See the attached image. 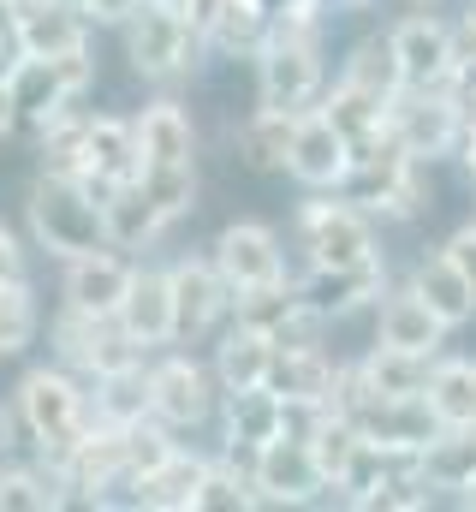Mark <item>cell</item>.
Listing matches in <instances>:
<instances>
[{"label":"cell","mask_w":476,"mask_h":512,"mask_svg":"<svg viewBox=\"0 0 476 512\" xmlns=\"http://www.w3.org/2000/svg\"><path fill=\"white\" fill-rule=\"evenodd\" d=\"M12 417H18V435L36 447V459L66 465L72 447L96 429L90 382L72 376L66 364H36V370H24V382L12 393Z\"/></svg>","instance_id":"1"},{"label":"cell","mask_w":476,"mask_h":512,"mask_svg":"<svg viewBox=\"0 0 476 512\" xmlns=\"http://www.w3.org/2000/svg\"><path fill=\"white\" fill-rule=\"evenodd\" d=\"M119 42H125L131 72H137L143 84H161V90L197 78V66H203V54H209L203 30L191 24V12H185L179 0H137L131 18L119 24Z\"/></svg>","instance_id":"2"},{"label":"cell","mask_w":476,"mask_h":512,"mask_svg":"<svg viewBox=\"0 0 476 512\" xmlns=\"http://www.w3.org/2000/svg\"><path fill=\"white\" fill-rule=\"evenodd\" d=\"M256 102L280 114H304L328 90V60H322V24H292L274 18L268 36L256 42Z\"/></svg>","instance_id":"3"},{"label":"cell","mask_w":476,"mask_h":512,"mask_svg":"<svg viewBox=\"0 0 476 512\" xmlns=\"http://www.w3.org/2000/svg\"><path fill=\"white\" fill-rule=\"evenodd\" d=\"M24 221H30L36 251H48L54 262H72V256L108 245L102 191L72 179V173H36V185L24 197Z\"/></svg>","instance_id":"4"},{"label":"cell","mask_w":476,"mask_h":512,"mask_svg":"<svg viewBox=\"0 0 476 512\" xmlns=\"http://www.w3.org/2000/svg\"><path fill=\"white\" fill-rule=\"evenodd\" d=\"M340 197H352L357 209H369L381 221H417L423 209H435L429 203V161H417L393 137H381V143L352 155V173H346Z\"/></svg>","instance_id":"5"},{"label":"cell","mask_w":476,"mask_h":512,"mask_svg":"<svg viewBox=\"0 0 476 512\" xmlns=\"http://www.w3.org/2000/svg\"><path fill=\"white\" fill-rule=\"evenodd\" d=\"M292 245L304 251V268H346V262L381 256V233H375V215L357 209L352 197L310 191L292 215Z\"/></svg>","instance_id":"6"},{"label":"cell","mask_w":476,"mask_h":512,"mask_svg":"<svg viewBox=\"0 0 476 512\" xmlns=\"http://www.w3.org/2000/svg\"><path fill=\"white\" fill-rule=\"evenodd\" d=\"M48 346H54V364H66L84 382L125 376V370H143L149 364V352L119 328L114 316H84L72 304H60V316L48 322Z\"/></svg>","instance_id":"7"},{"label":"cell","mask_w":476,"mask_h":512,"mask_svg":"<svg viewBox=\"0 0 476 512\" xmlns=\"http://www.w3.org/2000/svg\"><path fill=\"white\" fill-rule=\"evenodd\" d=\"M143 382H149V417H161L173 435H197L221 417V382L191 352H155L143 364Z\"/></svg>","instance_id":"8"},{"label":"cell","mask_w":476,"mask_h":512,"mask_svg":"<svg viewBox=\"0 0 476 512\" xmlns=\"http://www.w3.org/2000/svg\"><path fill=\"white\" fill-rule=\"evenodd\" d=\"M90 84H96V60H90V48H78V54H54V60L24 54V60L12 66V78H6V96H12L18 126L36 131V126H48L54 114L78 108V96H84Z\"/></svg>","instance_id":"9"},{"label":"cell","mask_w":476,"mask_h":512,"mask_svg":"<svg viewBox=\"0 0 476 512\" xmlns=\"http://www.w3.org/2000/svg\"><path fill=\"white\" fill-rule=\"evenodd\" d=\"M167 286H173V322H179V346L215 340L233 322V286L221 280L215 256L191 251L167 262Z\"/></svg>","instance_id":"10"},{"label":"cell","mask_w":476,"mask_h":512,"mask_svg":"<svg viewBox=\"0 0 476 512\" xmlns=\"http://www.w3.org/2000/svg\"><path fill=\"white\" fill-rule=\"evenodd\" d=\"M393 36V54H399V72H405V90H447L453 72H459V36H453V18H441L435 6H411L387 24Z\"/></svg>","instance_id":"11"},{"label":"cell","mask_w":476,"mask_h":512,"mask_svg":"<svg viewBox=\"0 0 476 512\" xmlns=\"http://www.w3.org/2000/svg\"><path fill=\"white\" fill-rule=\"evenodd\" d=\"M250 483H256V507H322L328 501V477L298 429L250 453Z\"/></svg>","instance_id":"12"},{"label":"cell","mask_w":476,"mask_h":512,"mask_svg":"<svg viewBox=\"0 0 476 512\" xmlns=\"http://www.w3.org/2000/svg\"><path fill=\"white\" fill-rule=\"evenodd\" d=\"M465 102L453 96V90H399V102H393V143L405 149V155H417V161H447V155H459V143H465Z\"/></svg>","instance_id":"13"},{"label":"cell","mask_w":476,"mask_h":512,"mask_svg":"<svg viewBox=\"0 0 476 512\" xmlns=\"http://www.w3.org/2000/svg\"><path fill=\"white\" fill-rule=\"evenodd\" d=\"M215 268H221V280L238 292H256V286H280V280H292V262H286V239L268 227V221H227L221 233H215Z\"/></svg>","instance_id":"14"},{"label":"cell","mask_w":476,"mask_h":512,"mask_svg":"<svg viewBox=\"0 0 476 512\" xmlns=\"http://www.w3.org/2000/svg\"><path fill=\"white\" fill-rule=\"evenodd\" d=\"M387 286H393L387 280V251L369 256V262H346V268H304V274H292L298 304L310 316H322V322H346L357 310H375V298Z\"/></svg>","instance_id":"15"},{"label":"cell","mask_w":476,"mask_h":512,"mask_svg":"<svg viewBox=\"0 0 476 512\" xmlns=\"http://www.w3.org/2000/svg\"><path fill=\"white\" fill-rule=\"evenodd\" d=\"M352 137L334 126L322 108H304L292 126V149H286V179L304 191H340L352 173Z\"/></svg>","instance_id":"16"},{"label":"cell","mask_w":476,"mask_h":512,"mask_svg":"<svg viewBox=\"0 0 476 512\" xmlns=\"http://www.w3.org/2000/svg\"><path fill=\"white\" fill-rule=\"evenodd\" d=\"M114 322L155 358L167 346H179V322H173V286H167V262H131L125 298H119Z\"/></svg>","instance_id":"17"},{"label":"cell","mask_w":476,"mask_h":512,"mask_svg":"<svg viewBox=\"0 0 476 512\" xmlns=\"http://www.w3.org/2000/svg\"><path fill=\"white\" fill-rule=\"evenodd\" d=\"M137 131V173L143 167H197V120L179 96H155L131 114Z\"/></svg>","instance_id":"18"},{"label":"cell","mask_w":476,"mask_h":512,"mask_svg":"<svg viewBox=\"0 0 476 512\" xmlns=\"http://www.w3.org/2000/svg\"><path fill=\"white\" fill-rule=\"evenodd\" d=\"M340 358L322 346V340H304V346H274V370L268 387L292 405V411H316V405H334L340 393Z\"/></svg>","instance_id":"19"},{"label":"cell","mask_w":476,"mask_h":512,"mask_svg":"<svg viewBox=\"0 0 476 512\" xmlns=\"http://www.w3.org/2000/svg\"><path fill=\"white\" fill-rule=\"evenodd\" d=\"M6 18H12V36L24 54L36 60H54V54H78L90 48V18L66 0H6Z\"/></svg>","instance_id":"20"},{"label":"cell","mask_w":476,"mask_h":512,"mask_svg":"<svg viewBox=\"0 0 476 512\" xmlns=\"http://www.w3.org/2000/svg\"><path fill=\"white\" fill-rule=\"evenodd\" d=\"M221 453H233L250 465L256 447H268L274 435L292 429V405L274 387H250V393H221Z\"/></svg>","instance_id":"21"},{"label":"cell","mask_w":476,"mask_h":512,"mask_svg":"<svg viewBox=\"0 0 476 512\" xmlns=\"http://www.w3.org/2000/svg\"><path fill=\"white\" fill-rule=\"evenodd\" d=\"M429 370H435V358L429 352H405V346H369L357 364L340 370V393H375V399H411V393H423L429 387ZM334 393V399H340Z\"/></svg>","instance_id":"22"},{"label":"cell","mask_w":476,"mask_h":512,"mask_svg":"<svg viewBox=\"0 0 476 512\" xmlns=\"http://www.w3.org/2000/svg\"><path fill=\"white\" fill-rule=\"evenodd\" d=\"M125 280H131V256L125 251H114V245L84 251L60 274V304H72L84 316H114L119 298H125Z\"/></svg>","instance_id":"23"},{"label":"cell","mask_w":476,"mask_h":512,"mask_svg":"<svg viewBox=\"0 0 476 512\" xmlns=\"http://www.w3.org/2000/svg\"><path fill=\"white\" fill-rule=\"evenodd\" d=\"M447 334H453V328H447L411 286H387V292L375 298V340H381V346H405V352L441 358Z\"/></svg>","instance_id":"24"},{"label":"cell","mask_w":476,"mask_h":512,"mask_svg":"<svg viewBox=\"0 0 476 512\" xmlns=\"http://www.w3.org/2000/svg\"><path fill=\"white\" fill-rule=\"evenodd\" d=\"M221 393H250V387H268V370H274V334L250 328V322H227L215 334V358H209Z\"/></svg>","instance_id":"25"},{"label":"cell","mask_w":476,"mask_h":512,"mask_svg":"<svg viewBox=\"0 0 476 512\" xmlns=\"http://www.w3.org/2000/svg\"><path fill=\"white\" fill-rule=\"evenodd\" d=\"M209 459H215V453H191V447L179 441L155 471H143V477L131 483V507L137 512H191L197 507V483H203Z\"/></svg>","instance_id":"26"},{"label":"cell","mask_w":476,"mask_h":512,"mask_svg":"<svg viewBox=\"0 0 476 512\" xmlns=\"http://www.w3.org/2000/svg\"><path fill=\"white\" fill-rule=\"evenodd\" d=\"M78 179L96 185V191H114L125 179H137V131H131V120H119V114H90L84 120V173Z\"/></svg>","instance_id":"27"},{"label":"cell","mask_w":476,"mask_h":512,"mask_svg":"<svg viewBox=\"0 0 476 512\" xmlns=\"http://www.w3.org/2000/svg\"><path fill=\"white\" fill-rule=\"evenodd\" d=\"M72 507V483L48 459H0V512H60Z\"/></svg>","instance_id":"28"},{"label":"cell","mask_w":476,"mask_h":512,"mask_svg":"<svg viewBox=\"0 0 476 512\" xmlns=\"http://www.w3.org/2000/svg\"><path fill=\"white\" fill-rule=\"evenodd\" d=\"M102 215H108V245H114V251H155V245L173 233L137 179H125V185H114V191H102Z\"/></svg>","instance_id":"29"},{"label":"cell","mask_w":476,"mask_h":512,"mask_svg":"<svg viewBox=\"0 0 476 512\" xmlns=\"http://www.w3.org/2000/svg\"><path fill=\"white\" fill-rule=\"evenodd\" d=\"M405 286L447 322V328H465L476 316V292H471V280L447 262V251H423L417 262H411V274H405Z\"/></svg>","instance_id":"30"},{"label":"cell","mask_w":476,"mask_h":512,"mask_svg":"<svg viewBox=\"0 0 476 512\" xmlns=\"http://www.w3.org/2000/svg\"><path fill=\"white\" fill-rule=\"evenodd\" d=\"M292 126L298 114H280V108H250L233 126V155L250 173H286V149H292Z\"/></svg>","instance_id":"31"},{"label":"cell","mask_w":476,"mask_h":512,"mask_svg":"<svg viewBox=\"0 0 476 512\" xmlns=\"http://www.w3.org/2000/svg\"><path fill=\"white\" fill-rule=\"evenodd\" d=\"M268 24H274V0H215L209 18H203V42L215 54L238 60V54H256Z\"/></svg>","instance_id":"32"},{"label":"cell","mask_w":476,"mask_h":512,"mask_svg":"<svg viewBox=\"0 0 476 512\" xmlns=\"http://www.w3.org/2000/svg\"><path fill=\"white\" fill-rule=\"evenodd\" d=\"M334 126L352 137V149H369V143H381V137H393L387 120H393V102H381V96H369V90H357L346 78H334L328 90H322V102H316Z\"/></svg>","instance_id":"33"},{"label":"cell","mask_w":476,"mask_h":512,"mask_svg":"<svg viewBox=\"0 0 476 512\" xmlns=\"http://www.w3.org/2000/svg\"><path fill=\"white\" fill-rule=\"evenodd\" d=\"M423 405L435 411L441 429H476V358H435Z\"/></svg>","instance_id":"34"},{"label":"cell","mask_w":476,"mask_h":512,"mask_svg":"<svg viewBox=\"0 0 476 512\" xmlns=\"http://www.w3.org/2000/svg\"><path fill=\"white\" fill-rule=\"evenodd\" d=\"M340 78H346V84H357V90H369V96H381V102H399L405 72H399L393 36H387V30L357 36L352 48H346V60H340Z\"/></svg>","instance_id":"35"},{"label":"cell","mask_w":476,"mask_h":512,"mask_svg":"<svg viewBox=\"0 0 476 512\" xmlns=\"http://www.w3.org/2000/svg\"><path fill=\"white\" fill-rule=\"evenodd\" d=\"M417 471L435 495H459L476 477V429H441L423 453H417Z\"/></svg>","instance_id":"36"},{"label":"cell","mask_w":476,"mask_h":512,"mask_svg":"<svg viewBox=\"0 0 476 512\" xmlns=\"http://www.w3.org/2000/svg\"><path fill=\"white\" fill-rule=\"evenodd\" d=\"M36 334H42V304H36L30 274L0 280V358H24Z\"/></svg>","instance_id":"37"},{"label":"cell","mask_w":476,"mask_h":512,"mask_svg":"<svg viewBox=\"0 0 476 512\" xmlns=\"http://www.w3.org/2000/svg\"><path fill=\"white\" fill-rule=\"evenodd\" d=\"M137 185L149 191V203L161 209V221H167V227L191 221V215H197V203H203V173H197V167H143V173H137Z\"/></svg>","instance_id":"38"},{"label":"cell","mask_w":476,"mask_h":512,"mask_svg":"<svg viewBox=\"0 0 476 512\" xmlns=\"http://www.w3.org/2000/svg\"><path fill=\"white\" fill-rule=\"evenodd\" d=\"M256 507V483H250V465L233 453H215L203 483H197V507L191 512H250Z\"/></svg>","instance_id":"39"},{"label":"cell","mask_w":476,"mask_h":512,"mask_svg":"<svg viewBox=\"0 0 476 512\" xmlns=\"http://www.w3.org/2000/svg\"><path fill=\"white\" fill-rule=\"evenodd\" d=\"M441 251H447V262H453V268H459V274L471 280V292H476V221H465V227H453Z\"/></svg>","instance_id":"40"},{"label":"cell","mask_w":476,"mask_h":512,"mask_svg":"<svg viewBox=\"0 0 476 512\" xmlns=\"http://www.w3.org/2000/svg\"><path fill=\"white\" fill-rule=\"evenodd\" d=\"M66 6H78L90 24H114V30H119V24L131 18V6H137V0H66Z\"/></svg>","instance_id":"41"},{"label":"cell","mask_w":476,"mask_h":512,"mask_svg":"<svg viewBox=\"0 0 476 512\" xmlns=\"http://www.w3.org/2000/svg\"><path fill=\"white\" fill-rule=\"evenodd\" d=\"M24 274V239L0 221V280H18Z\"/></svg>","instance_id":"42"},{"label":"cell","mask_w":476,"mask_h":512,"mask_svg":"<svg viewBox=\"0 0 476 512\" xmlns=\"http://www.w3.org/2000/svg\"><path fill=\"white\" fill-rule=\"evenodd\" d=\"M12 447H18V417H12V405L0 399V459H6Z\"/></svg>","instance_id":"43"},{"label":"cell","mask_w":476,"mask_h":512,"mask_svg":"<svg viewBox=\"0 0 476 512\" xmlns=\"http://www.w3.org/2000/svg\"><path fill=\"white\" fill-rule=\"evenodd\" d=\"M18 131V114H12V96H6V84H0V137H12Z\"/></svg>","instance_id":"44"},{"label":"cell","mask_w":476,"mask_h":512,"mask_svg":"<svg viewBox=\"0 0 476 512\" xmlns=\"http://www.w3.org/2000/svg\"><path fill=\"white\" fill-rule=\"evenodd\" d=\"M453 501H459V507H465V512H476V477H471V483H465V489H459V495H453Z\"/></svg>","instance_id":"45"}]
</instances>
